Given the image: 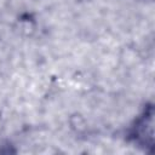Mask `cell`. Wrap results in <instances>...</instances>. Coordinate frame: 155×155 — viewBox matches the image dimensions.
Masks as SVG:
<instances>
[{
  "instance_id": "1",
  "label": "cell",
  "mask_w": 155,
  "mask_h": 155,
  "mask_svg": "<svg viewBox=\"0 0 155 155\" xmlns=\"http://www.w3.org/2000/svg\"><path fill=\"white\" fill-rule=\"evenodd\" d=\"M128 137L138 147H151L153 144V107L144 111L134 120L128 128Z\"/></svg>"
}]
</instances>
